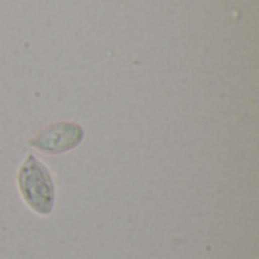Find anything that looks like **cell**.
Segmentation results:
<instances>
[{"label":"cell","mask_w":259,"mask_h":259,"mask_svg":"<svg viewBox=\"0 0 259 259\" xmlns=\"http://www.w3.org/2000/svg\"><path fill=\"white\" fill-rule=\"evenodd\" d=\"M18 184L24 202L36 214L47 215L52 212L55 203L53 182L46 167L33 155H29L21 165Z\"/></svg>","instance_id":"cell-1"},{"label":"cell","mask_w":259,"mask_h":259,"mask_svg":"<svg viewBox=\"0 0 259 259\" xmlns=\"http://www.w3.org/2000/svg\"><path fill=\"white\" fill-rule=\"evenodd\" d=\"M83 138V131L74 123H58L39 132L30 146L46 153H61L76 147Z\"/></svg>","instance_id":"cell-2"}]
</instances>
